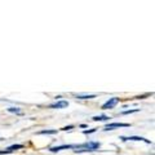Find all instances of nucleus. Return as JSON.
Returning <instances> with one entry per match:
<instances>
[{"instance_id":"nucleus-1","label":"nucleus","mask_w":155,"mask_h":155,"mask_svg":"<svg viewBox=\"0 0 155 155\" xmlns=\"http://www.w3.org/2000/svg\"><path fill=\"white\" fill-rule=\"evenodd\" d=\"M76 150L79 149H85L84 151H93V150L100 147V142H87L84 145H79V146H74Z\"/></svg>"},{"instance_id":"nucleus-2","label":"nucleus","mask_w":155,"mask_h":155,"mask_svg":"<svg viewBox=\"0 0 155 155\" xmlns=\"http://www.w3.org/2000/svg\"><path fill=\"white\" fill-rule=\"evenodd\" d=\"M118 102H119V98H116V97H114V98H110L107 102H105V104L102 105V110L113 109V107H115V106L118 105Z\"/></svg>"},{"instance_id":"nucleus-3","label":"nucleus","mask_w":155,"mask_h":155,"mask_svg":"<svg viewBox=\"0 0 155 155\" xmlns=\"http://www.w3.org/2000/svg\"><path fill=\"white\" fill-rule=\"evenodd\" d=\"M123 141H143L146 143H150V140H146L143 137H138V136H130V137H122Z\"/></svg>"},{"instance_id":"nucleus-4","label":"nucleus","mask_w":155,"mask_h":155,"mask_svg":"<svg viewBox=\"0 0 155 155\" xmlns=\"http://www.w3.org/2000/svg\"><path fill=\"white\" fill-rule=\"evenodd\" d=\"M120 127H129V124L127 123H111L107 124L105 127V130H110V129H114V128H120Z\"/></svg>"},{"instance_id":"nucleus-5","label":"nucleus","mask_w":155,"mask_h":155,"mask_svg":"<svg viewBox=\"0 0 155 155\" xmlns=\"http://www.w3.org/2000/svg\"><path fill=\"white\" fill-rule=\"evenodd\" d=\"M69 106V102L67 101H58V102L51 105L49 107L51 109H64V107H67Z\"/></svg>"},{"instance_id":"nucleus-6","label":"nucleus","mask_w":155,"mask_h":155,"mask_svg":"<svg viewBox=\"0 0 155 155\" xmlns=\"http://www.w3.org/2000/svg\"><path fill=\"white\" fill-rule=\"evenodd\" d=\"M74 146L72 145H61V146H56V147H52L51 149V151L52 153H57V151H60V150H65V149H72Z\"/></svg>"},{"instance_id":"nucleus-7","label":"nucleus","mask_w":155,"mask_h":155,"mask_svg":"<svg viewBox=\"0 0 155 155\" xmlns=\"http://www.w3.org/2000/svg\"><path fill=\"white\" fill-rule=\"evenodd\" d=\"M75 97L79 100H91V98H94L96 94H75Z\"/></svg>"},{"instance_id":"nucleus-8","label":"nucleus","mask_w":155,"mask_h":155,"mask_svg":"<svg viewBox=\"0 0 155 155\" xmlns=\"http://www.w3.org/2000/svg\"><path fill=\"white\" fill-rule=\"evenodd\" d=\"M92 119H93L94 122H106V120H109L110 118L106 115H98V116H93Z\"/></svg>"},{"instance_id":"nucleus-9","label":"nucleus","mask_w":155,"mask_h":155,"mask_svg":"<svg viewBox=\"0 0 155 155\" xmlns=\"http://www.w3.org/2000/svg\"><path fill=\"white\" fill-rule=\"evenodd\" d=\"M57 133L56 129H47V130H41V132H39V134H54Z\"/></svg>"},{"instance_id":"nucleus-10","label":"nucleus","mask_w":155,"mask_h":155,"mask_svg":"<svg viewBox=\"0 0 155 155\" xmlns=\"http://www.w3.org/2000/svg\"><path fill=\"white\" fill-rule=\"evenodd\" d=\"M18 149H23V145H12V146H9L8 150L9 151H13V150H18Z\"/></svg>"},{"instance_id":"nucleus-11","label":"nucleus","mask_w":155,"mask_h":155,"mask_svg":"<svg viewBox=\"0 0 155 155\" xmlns=\"http://www.w3.org/2000/svg\"><path fill=\"white\" fill-rule=\"evenodd\" d=\"M8 111H9V113H17V114H21V110H19L18 107H9Z\"/></svg>"},{"instance_id":"nucleus-12","label":"nucleus","mask_w":155,"mask_h":155,"mask_svg":"<svg viewBox=\"0 0 155 155\" xmlns=\"http://www.w3.org/2000/svg\"><path fill=\"white\" fill-rule=\"evenodd\" d=\"M138 109H133V110H127V111H123V115H127V114H133V113H137Z\"/></svg>"},{"instance_id":"nucleus-13","label":"nucleus","mask_w":155,"mask_h":155,"mask_svg":"<svg viewBox=\"0 0 155 155\" xmlns=\"http://www.w3.org/2000/svg\"><path fill=\"white\" fill-rule=\"evenodd\" d=\"M93 132H96V128L94 129H89V130H84V134H88V133H93Z\"/></svg>"},{"instance_id":"nucleus-14","label":"nucleus","mask_w":155,"mask_h":155,"mask_svg":"<svg viewBox=\"0 0 155 155\" xmlns=\"http://www.w3.org/2000/svg\"><path fill=\"white\" fill-rule=\"evenodd\" d=\"M11 151L9 150H0V155H3V154H9Z\"/></svg>"},{"instance_id":"nucleus-15","label":"nucleus","mask_w":155,"mask_h":155,"mask_svg":"<svg viewBox=\"0 0 155 155\" xmlns=\"http://www.w3.org/2000/svg\"><path fill=\"white\" fill-rule=\"evenodd\" d=\"M74 128V125H69V127H65V128H62V130H70Z\"/></svg>"}]
</instances>
